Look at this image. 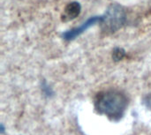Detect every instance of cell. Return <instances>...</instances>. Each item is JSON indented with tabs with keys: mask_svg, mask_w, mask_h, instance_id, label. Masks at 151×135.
Wrapping results in <instances>:
<instances>
[{
	"mask_svg": "<svg viewBox=\"0 0 151 135\" xmlns=\"http://www.w3.org/2000/svg\"><path fill=\"white\" fill-rule=\"evenodd\" d=\"M94 106L98 114L111 121L119 122L126 114L128 107V98L120 90H104L96 96Z\"/></svg>",
	"mask_w": 151,
	"mask_h": 135,
	"instance_id": "obj_1",
	"label": "cell"
},
{
	"mask_svg": "<svg viewBox=\"0 0 151 135\" xmlns=\"http://www.w3.org/2000/svg\"><path fill=\"white\" fill-rule=\"evenodd\" d=\"M126 20V13L124 9L117 4L111 5L105 14L103 16L101 23L105 32H115L120 28Z\"/></svg>",
	"mask_w": 151,
	"mask_h": 135,
	"instance_id": "obj_2",
	"label": "cell"
},
{
	"mask_svg": "<svg viewBox=\"0 0 151 135\" xmlns=\"http://www.w3.org/2000/svg\"><path fill=\"white\" fill-rule=\"evenodd\" d=\"M103 19V16H95V17H91L90 19H88L86 22H84L81 27H75L73 28L65 33L63 34V37L65 40H73L74 38H76L77 36L81 35L84 31H86L88 27H90L91 26H93L94 24L97 23V22H101Z\"/></svg>",
	"mask_w": 151,
	"mask_h": 135,
	"instance_id": "obj_3",
	"label": "cell"
},
{
	"mask_svg": "<svg viewBox=\"0 0 151 135\" xmlns=\"http://www.w3.org/2000/svg\"><path fill=\"white\" fill-rule=\"evenodd\" d=\"M81 11V6L78 2L69 3L65 8L64 14L62 16V19L64 21L73 20L80 15Z\"/></svg>",
	"mask_w": 151,
	"mask_h": 135,
	"instance_id": "obj_4",
	"label": "cell"
},
{
	"mask_svg": "<svg viewBox=\"0 0 151 135\" xmlns=\"http://www.w3.org/2000/svg\"><path fill=\"white\" fill-rule=\"evenodd\" d=\"M125 54L126 53H125L124 50H122L120 48H117L113 51V58L115 60H120V59H122L125 57Z\"/></svg>",
	"mask_w": 151,
	"mask_h": 135,
	"instance_id": "obj_5",
	"label": "cell"
},
{
	"mask_svg": "<svg viewBox=\"0 0 151 135\" xmlns=\"http://www.w3.org/2000/svg\"><path fill=\"white\" fill-rule=\"evenodd\" d=\"M42 91L44 92V94L46 95V96H50V95H52V90H51V88L49 87V86H47L46 84H43L42 85Z\"/></svg>",
	"mask_w": 151,
	"mask_h": 135,
	"instance_id": "obj_6",
	"label": "cell"
},
{
	"mask_svg": "<svg viewBox=\"0 0 151 135\" xmlns=\"http://www.w3.org/2000/svg\"><path fill=\"white\" fill-rule=\"evenodd\" d=\"M144 104L146 105V107L148 109L151 110V94L150 95H148L145 98H144V101H143Z\"/></svg>",
	"mask_w": 151,
	"mask_h": 135,
	"instance_id": "obj_7",
	"label": "cell"
}]
</instances>
